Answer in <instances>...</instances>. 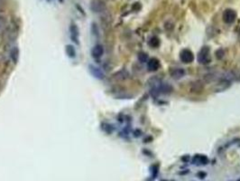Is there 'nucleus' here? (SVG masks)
Returning a JSON list of instances; mask_svg holds the SVG:
<instances>
[{
    "mask_svg": "<svg viewBox=\"0 0 240 181\" xmlns=\"http://www.w3.org/2000/svg\"><path fill=\"white\" fill-rule=\"evenodd\" d=\"M66 54L69 55V57H71V58L75 57L76 56L75 48H74L72 45H67V46H66Z\"/></svg>",
    "mask_w": 240,
    "mask_h": 181,
    "instance_id": "9b49d317",
    "label": "nucleus"
},
{
    "mask_svg": "<svg viewBox=\"0 0 240 181\" xmlns=\"http://www.w3.org/2000/svg\"><path fill=\"white\" fill-rule=\"evenodd\" d=\"M3 24H4V19L3 17H0V28L3 27Z\"/></svg>",
    "mask_w": 240,
    "mask_h": 181,
    "instance_id": "4468645a",
    "label": "nucleus"
},
{
    "mask_svg": "<svg viewBox=\"0 0 240 181\" xmlns=\"http://www.w3.org/2000/svg\"><path fill=\"white\" fill-rule=\"evenodd\" d=\"M138 59L140 62L142 63H146L147 60H148V55L145 54V53H140L138 54Z\"/></svg>",
    "mask_w": 240,
    "mask_h": 181,
    "instance_id": "ddd939ff",
    "label": "nucleus"
},
{
    "mask_svg": "<svg viewBox=\"0 0 240 181\" xmlns=\"http://www.w3.org/2000/svg\"><path fill=\"white\" fill-rule=\"evenodd\" d=\"M90 8L94 12H102L105 9V5L100 0H93L90 4Z\"/></svg>",
    "mask_w": 240,
    "mask_h": 181,
    "instance_id": "39448f33",
    "label": "nucleus"
},
{
    "mask_svg": "<svg viewBox=\"0 0 240 181\" xmlns=\"http://www.w3.org/2000/svg\"><path fill=\"white\" fill-rule=\"evenodd\" d=\"M237 15L234 10L232 9H227L224 14H223V20L227 24H232L236 20Z\"/></svg>",
    "mask_w": 240,
    "mask_h": 181,
    "instance_id": "7ed1b4c3",
    "label": "nucleus"
},
{
    "mask_svg": "<svg viewBox=\"0 0 240 181\" xmlns=\"http://www.w3.org/2000/svg\"><path fill=\"white\" fill-rule=\"evenodd\" d=\"M180 57H181V60L184 63H190L193 62V60H194V55H193L192 52L188 50V49H184L183 51H181Z\"/></svg>",
    "mask_w": 240,
    "mask_h": 181,
    "instance_id": "f03ea898",
    "label": "nucleus"
},
{
    "mask_svg": "<svg viewBox=\"0 0 240 181\" xmlns=\"http://www.w3.org/2000/svg\"><path fill=\"white\" fill-rule=\"evenodd\" d=\"M190 90H191L192 93H201L203 90V84H201V81H195V83H192Z\"/></svg>",
    "mask_w": 240,
    "mask_h": 181,
    "instance_id": "9d476101",
    "label": "nucleus"
},
{
    "mask_svg": "<svg viewBox=\"0 0 240 181\" xmlns=\"http://www.w3.org/2000/svg\"><path fill=\"white\" fill-rule=\"evenodd\" d=\"M184 75H185V71L181 68H175L171 71V76L175 80L183 78Z\"/></svg>",
    "mask_w": 240,
    "mask_h": 181,
    "instance_id": "6e6552de",
    "label": "nucleus"
},
{
    "mask_svg": "<svg viewBox=\"0 0 240 181\" xmlns=\"http://www.w3.org/2000/svg\"><path fill=\"white\" fill-rule=\"evenodd\" d=\"M198 60L202 64H207V63H210V61H211V57H210V49L205 46L201 49V51L199 53V55H198Z\"/></svg>",
    "mask_w": 240,
    "mask_h": 181,
    "instance_id": "f257e3e1",
    "label": "nucleus"
},
{
    "mask_svg": "<svg viewBox=\"0 0 240 181\" xmlns=\"http://www.w3.org/2000/svg\"><path fill=\"white\" fill-rule=\"evenodd\" d=\"M89 70L90 72V73L94 76L96 77L97 79H104L105 78V73L102 72V70H100L98 67L95 66V65H89Z\"/></svg>",
    "mask_w": 240,
    "mask_h": 181,
    "instance_id": "20e7f679",
    "label": "nucleus"
},
{
    "mask_svg": "<svg viewBox=\"0 0 240 181\" xmlns=\"http://www.w3.org/2000/svg\"><path fill=\"white\" fill-rule=\"evenodd\" d=\"M104 54V48L102 45H95L93 48H92V50H91V54L92 56L94 57L95 59H98V58H100V57L103 55Z\"/></svg>",
    "mask_w": 240,
    "mask_h": 181,
    "instance_id": "423d86ee",
    "label": "nucleus"
},
{
    "mask_svg": "<svg viewBox=\"0 0 240 181\" xmlns=\"http://www.w3.org/2000/svg\"><path fill=\"white\" fill-rule=\"evenodd\" d=\"M160 67V62L156 58H152L147 62V68L150 72H155Z\"/></svg>",
    "mask_w": 240,
    "mask_h": 181,
    "instance_id": "0eeeda50",
    "label": "nucleus"
},
{
    "mask_svg": "<svg viewBox=\"0 0 240 181\" xmlns=\"http://www.w3.org/2000/svg\"><path fill=\"white\" fill-rule=\"evenodd\" d=\"M149 44H150V45L152 47H157L160 44V41L157 37H152L151 40H150V42H149Z\"/></svg>",
    "mask_w": 240,
    "mask_h": 181,
    "instance_id": "f8f14e48",
    "label": "nucleus"
},
{
    "mask_svg": "<svg viewBox=\"0 0 240 181\" xmlns=\"http://www.w3.org/2000/svg\"><path fill=\"white\" fill-rule=\"evenodd\" d=\"M70 31H71V39L75 42L76 44H79V29L77 27L76 24H71V27H70Z\"/></svg>",
    "mask_w": 240,
    "mask_h": 181,
    "instance_id": "1a4fd4ad",
    "label": "nucleus"
}]
</instances>
